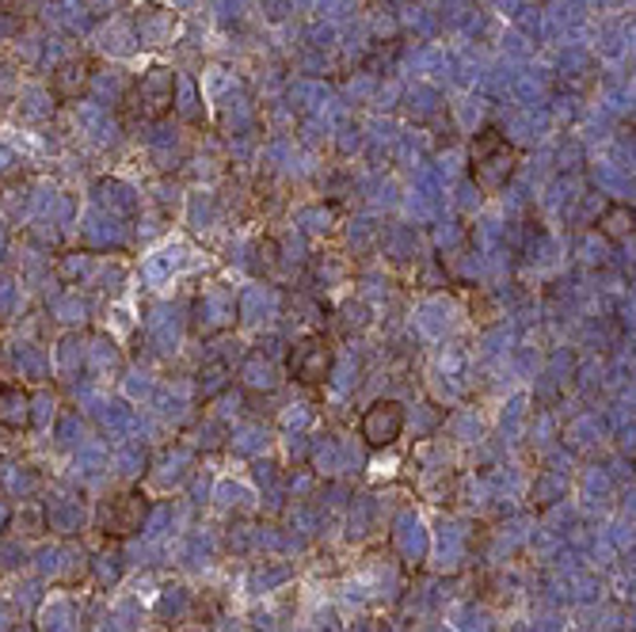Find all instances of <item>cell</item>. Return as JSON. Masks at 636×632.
I'll use <instances>...</instances> for the list:
<instances>
[{
  "mask_svg": "<svg viewBox=\"0 0 636 632\" xmlns=\"http://www.w3.org/2000/svg\"><path fill=\"white\" fill-rule=\"evenodd\" d=\"M473 176L484 191H499L511 180V149L496 130H484L473 141Z\"/></svg>",
  "mask_w": 636,
  "mask_h": 632,
  "instance_id": "obj_1",
  "label": "cell"
},
{
  "mask_svg": "<svg viewBox=\"0 0 636 632\" xmlns=\"http://www.w3.org/2000/svg\"><path fill=\"white\" fill-rule=\"evenodd\" d=\"M287 370L297 385H325L328 374H332V347H328V339L325 336L297 339L287 359Z\"/></svg>",
  "mask_w": 636,
  "mask_h": 632,
  "instance_id": "obj_2",
  "label": "cell"
},
{
  "mask_svg": "<svg viewBox=\"0 0 636 632\" xmlns=\"http://www.w3.org/2000/svg\"><path fill=\"white\" fill-rule=\"evenodd\" d=\"M400 430H404V404H396V400H373L362 412V420H358V435L366 438L370 450L393 446L400 438Z\"/></svg>",
  "mask_w": 636,
  "mask_h": 632,
  "instance_id": "obj_3",
  "label": "cell"
},
{
  "mask_svg": "<svg viewBox=\"0 0 636 632\" xmlns=\"http://www.w3.org/2000/svg\"><path fill=\"white\" fill-rule=\"evenodd\" d=\"M145 515H149L145 495H138V492L115 495L111 503H103L100 526H103V533H107V538H130V533H138V530H141Z\"/></svg>",
  "mask_w": 636,
  "mask_h": 632,
  "instance_id": "obj_4",
  "label": "cell"
},
{
  "mask_svg": "<svg viewBox=\"0 0 636 632\" xmlns=\"http://www.w3.org/2000/svg\"><path fill=\"white\" fill-rule=\"evenodd\" d=\"M31 423V397L20 385H0V427L24 430Z\"/></svg>",
  "mask_w": 636,
  "mask_h": 632,
  "instance_id": "obj_5",
  "label": "cell"
}]
</instances>
